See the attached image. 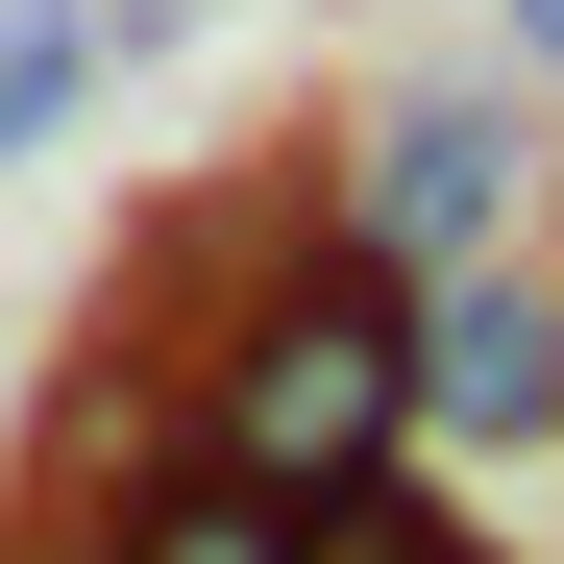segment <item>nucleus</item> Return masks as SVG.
Listing matches in <instances>:
<instances>
[{"label": "nucleus", "mask_w": 564, "mask_h": 564, "mask_svg": "<svg viewBox=\"0 0 564 564\" xmlns=\"http://www.w3.org/2000/svg\"><path fill=\"white\" fill-rule=\"evenodd\" d=\"M417 442H466V466H540L564 442V246L417 270Z\"/></svg>", "instance_id": "3"}, {"label": "nucleus", "mask_w": 564, "mask_h": 564, "mask_svg": "<svg viewBox=\"0 0 564 564\" xmlns=\"http://www.w3.org/2000/svg\"><path fill=\"white\" fill-rule=\"evenodd\" d=\"M319 197H344V246H368V270H491V246H540L564 148H540L516 74H417V99H368V123L319 148Z\"/></svg>", "instance_id": "2"}, {"label": "nucleus", "mask_w": 564, "mask_h": 564, "mask_svg": "<svg viewBox=\"0 0 564 564\" xmlns=\"http://www.w3.org/2000/svg\"><path fill=\"white\" fill-rule=\"evenodd\" d=\"M99 99V0H0V172H50Z\"/></svg>", "instance_id": "4"}, {"label": "nucleus", "mask_w": 564, "mask_h": 564, "mask_svg": "<svg viewBox=\"0 0 564 564\" xmlns=\"http://www.w3.org/2000/svg\"><path fill=\"white\" fill-rule=\"evenodd\" d=\"M319 564H491V540H466L417 466H393V491H344V516H319Z\"/></svg>", "instance_id": "5"}, {"label": "nucleus", "mask_w": 564, "mask_h": 564, "mask_svg": "<svg viewBox=\"0 0 564 564\" xmlns=\"http://www.w3.org/2000/svg\"><path fill=\"white\" fill-rule=\"evenodd\" d=\"M197 466L319 491V516L417 466V270H368L344 197H295V221L221 270V319H197Z\"/></svg>", "instance_id": "1"}]
</instances>
